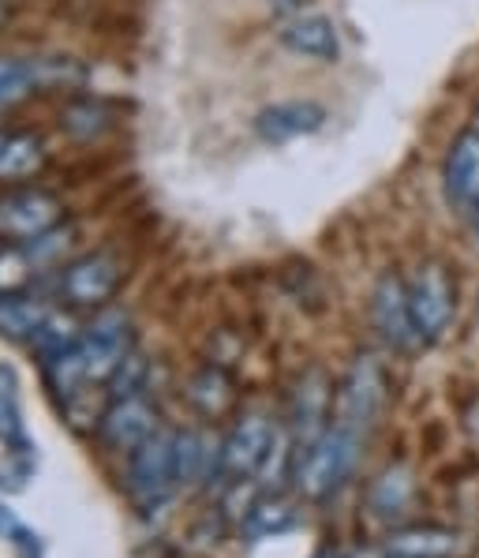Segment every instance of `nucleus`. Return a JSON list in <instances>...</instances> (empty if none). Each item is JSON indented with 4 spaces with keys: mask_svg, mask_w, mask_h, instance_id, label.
Segmentation results:
<instances>
[{
    "mask_svg": "<svg viewBox=\"0 0 479 558\" xmlns=\"http://www.w3.org/2000/svg\"><path fill=\"white\" fill-rule=\"evenodd\" d=\"M359 446H364V435L348 432L341 424H330L311 446L296 450L293 480L299 495H307V499H330L333 492H341L345 480L356 472Z\"/></svg>",
    "mask_w": 479,
    "mask_h": 558,
    "instance_id": "nucleus-1",
    "label": "nucleus"
},
{
    "mask_svg": "<svg viewBox=\"0 0 479 558\" xmlns=\"http://www.w3.org/2000/svg\"><path fill=\"white\" fill-rule=\"evenodd\" d=\"M382 405H386V367L374 353L356 356L341 386L333 390V424L367 435L379 420Z\"/></svg>",
    "mask_w": 479,
    "mask_h": 558,
    "instance_id": "nucleus-2",
    "label": "nucleus"
},
{
    "mask_svg": "<svg viewBox=\"0 0 479 558\" xmlns=\"http://www.w3.org/2000/svg\"><path fill=\"white\" fill-rule=\"evenodd\" d=\"M176 435L173 432H158L150 435L143 446L132 450V461H127V492L139 506H161L169 495L176 492Z\"/></svg>",
    "mask_w": 479,
    "mask_h": 558,
    "instance_id": "nucleus-3",
    "label": "nucleus"
},
{
    "mask_svg": "<svg viewBox=\"0 0 479 558\" xmlns=\"http://www.w3.org/2000/svg\"><path fill=\"white\" fill-rule=\"evenodd\" d=\"M457 289H453V278L442 263H423L408 281V304H413V319H416V333L423 345H434L442 341V333L450 330L453 323V304H457Z\"/></svg>",
    "mask_w": 479,
    "mask_h": 558,
    "instance_id": "nucleus-4",
    "label": "nucleus"
},
{
    "mask_svg": "<svg viewBox=\"0 0 479 558\" xmlns=\"http://www.w3.org/2000/svg\"><path fill=\"white\" fill-rule=\"evenodd\" d=\"M60 214H64L60 199L41 187L0 192V244H30L46 236L60 226Z\"/></svg>",
    "mask_w": 479,
    "mask_h": 558,
    "instance_id": "nucleus-5",
    "label": "nucleus"
},
{
    "mask_svg": "<svg viewBox=\"0 0 479 558\" xmlns=\"http://www.w3.org/2000/svg\"><path fill=\"white\" fill-rule=\"evenodd\" d=\"M120 278H124V266L113 252H90L60 270L57 293L72 307H106L120 289Z\"/></svg>",
    "mask_w": 479,
    "mask_h": 558,
    "instance_id": "nucleus-6",
    "label": "nucleus"
},
{
    "mask_svg": "<svg viewBox=\"0 0 479 558\" xmlns=\"http://www.w3.org/2000/svg\"><path fill=\"white\" fill-rule=\"evenodd\" d=\"M79 349L87 360V379H113V372L132 356V319L124 312H101L79 333Z\"/></svg>",
    "mask_w": 479,
    "mask_h": 558,
    "instance_id": "nucleus-7",
    "label": "nucleus"
},
{
    "mask_svg": "<svg viewBox=\"0 0 479 558\" xmlns=\"http://www.w3.org/2000/svg\"><path fill=\"white\" fill-rule=\"evenodd\" d=\"M371 319L379 338L386 341L397 353H408V349L419 345L416 333V319H413V304H408V281H401L397 274H382L379 286L371 293Z\"/></svg>",
    "mask_w": 479,
    "mask_h": 558,
    "instance_id": "nucleus-8",
    "label": "nucleus"
},
{
    "mask_svg": "<svg viewBox=\"0 0 479 558\" xmlns=\"http://www.w3.org/2000/svg\"><path fill=\"white\" fill-rule=\"evenodd\" d=\"M158 409L150 405L143 393H127V398H113V405L101 412L98 439L109 450L132 453L135 446H143L150 435H158Z\"/></svg>",
    "mask_w": 479,
    "mask_h": 558,
    "instance_id": "nucleus-9",
    "label": "nucleus"
},
{
    "mask_svg": "<svg viewBox=\"0 0 479 558\" xmlns=\"http://www.w3.org/2000/svg\"><path fill=\"white\" fill-rule=\"evenodd\" d=\"M273 442L278 439H273V427L267 416H244L233 432H229V439L221 442L218 472L229 480L251 476V472H259L270 461Z\"/></svg>",
    "mask_w": 479,
    "mask_h": 558,
    "instance_id": "nucleus-10",
    "label": "nucleus"
},
{
    "mask_svg": "<svg viewBox=\"0 0 479 558\" xmlns=\"http://www.w3.org/2000/svg\"><path fill=\"white\" fill-rule=\"evenodd\" d=\"M446 199L460 214L479 210V132H465L453 140L446 154Z\"/></svg>",
    "mask_w": 479,
    "mask_h": 558,
    "instance_id": "nucleus-11",
    "label": "nucleus"
},
{
    "mask_svg": "<svg viewBox=\"0 0 479 558\" xmlns=\"http://www.w3.org/2000/svg\"><path fill=\"white\" fill-rule=\"evenodd\" d=\"M330 409H333V390H330V379L322 372H307L299 379L296 393H293V432H296V446H311L327 432V420H330Z\"/></svg>",
    "mask_w": 479,
    "mask_h": 558,
    "instance_id": "nucleus-12",
    "label": "nucleus"
},
{
    "mask_svg": "<svg viewBox=\"0 0 479 558\" xmlns=\"http://www.w3.org/2000/svg\"><path fill=\"white\" fill-rule=\"evenodd\" d=\"M278 38H281V46L296 57H311V60H322V64L341 57V34L333 27L330 15H319V12L285 20Z\"/></svg>",
    "mask_w": 479,
    "mask_h": 558,
    "instance_id": "nucleus-13",
    "label": "nucleus"
},
{
    "mask_svg": "<svg viewBox=\"0 0 479 558\" xmlns=\"http://www.w3.org/2000/svg\"><path fill=\"white\" fill-rule=\"evenodd\" d=\"M327 124V109L319 101H278L255 117V135L267 143H288L311 135Z\"/></svg>",
    "mask_w": 479,
    "mask_h": 558,
    "instance_id": "nucleus-14",
    "label": "nucleus"
},
{
    "mask_svg": "<svg viewBox=\"0 0 479 558\" xmlns=\"http://www.w3.org/2000/svg\"><path fill=\"white\" fill-rule=\"evenodd\" d=\"M46 166V143L30 132L4 135L0 143V184H15V180H30Z\"/></svg>",
    "mask_w": 479,
    "mask_h": 558,
    "instance_id": "nucleus-15",
    "label": "nucleus"
},
{
    "mask_svg": "<svg viewBox=\"0 0 479 558\" xmlns=\"http://www.w3.org/2000/svg\"><path fill=\"white\" fill-rule=\"evenodd\" d=\"M49 307L38 296L27 293H8L0 296V338L8 341H30L41 330V323L49 319Z\"/></svg>",
    "mask_w": 479,
    "mask_h": 558,
    "instance_id": "nucleus-16",
    "label": "nucleus"
},
{
    "mask_svg": "<svg viewBox=\"0 0 479 558\" xmlns=\"http://www.w3.org/2000/svg\"><path fill=\"white\" fill-rule=\"evenodd\" d=\"M173 453H176V484L180 487L199 484V480L207 476V472L218 465V458H221V450H213V442L207 439V435H199V432L176 435Z\"/></svg>",
    "mask_w": 479,
    "mask_h": 558,
    "instance_id": "nucleus-17",
    "label": "nucleus"
},
{
    "mask_svg": "<svg viewBox=\"0 0 479 558\" xmlns=\"http://www.w3.org/2000/svg\"><path fill=\"white\" fill-rule=\"evenodd\" d=\"M20 383H15V372L12 367L0 364V442L23 458L30 450L27 435H23V416H20Z\"/></svg>",
    "mask_w": 479,
    "mask_h": 558,
    "instance_id": "nucleus-18",
    "label": "nucleus"
},
{
    "mask_svg": "<svg viewBox=\"0 0 479 558\" xmlns=\"http://www.w3.org/2000/svg\"><path fill=\"white\" fill-rule=\"evenodd\" d=\"M457 551V536L446 529H408L390 539V555L397 558H446Z\"/></svg>",
    "mask_w": 479,
    "mask_h": 558,
    "instance_id": "nucleus-19",
    "label": "nucleus"
},
{
    "mask_svg": "<svg viewBox=\"0 0 479 558\" xmlns=\"http://www.w3.org/2000/svg\"><path fill=\"white\" fill-rule=\"evenodd\" d=\"M38 270H41V263H38V255L30 252V244H8L4 252H0V296L23 293Z\"/></svg>",
    "mask_w": 479,
    "mask_h": 558,
    "instance_id": "nucleus-20",
    "label": "nucleus"
},
{
    "mask_svg": "<svg viewBox=\"0 0 479 558\" xmlns=\"http://www.w3.org/2000/svg\"><path fill=\"white\" fill-rule=\"evenodd\" d=\"M38 90L34 60H4L0 57V106H15L27 94Z\"/></svg>",
    "mask_w": 479,
    "mask_h": 558,
    "instance_id": "nucleus-21",
    "label": "nucleus"
},
{
    "mask_svg": "<svg viewBox=\"0 0 479 558\" xmlns=\"http://www.w3.org/2000/svg\"><path fill=\"white\" fill-rule=\"evenodd\" d=\"M75 341H79V330H75V323L67 319V315H49V319L41 323V330L30 338V345L38 349L41 360H49V356L64 353L67 345H75Z\"/></svg>",
    "mask_w": 479,
    "mask_h": 558,
    "instance_id": "nucleus-22",
    "label": "nucleus"
},
{
    "mask_svg": "<svg viewBox=\"0 0 479 558\" xmlns=\"http://www.w3.org/2000/svg\"><path fill=\"white\" fill-rule=\"evenodd\" d=\"M192 401L199 405L202 412H225L229 409V401H233V390H229V379L221 372H202L199 379L192 383Z\"/></svg>",
    "mask_w": 479,
    "mask_h": 558,
    "instance_id": "nucleus-23",
    "label": "nucleus"
},
{
    "mask_svg": "<svg viewBox=\"0 0 479 558\" xmlns=\"http://www.w3.org/2000/svg\"><path fill=\"white\" fill-rule=\"evenodd\" d=\"M143 379H147V360L132 349V356L113 372V398H127V393H143Z\"/></svg>",
    "mask_w": 479,
    "mask_h": 558,
    "instance_id": "nucleus-24",
    "label": "nucleus"
},
{
    "mask_svg": "<svg viewBox=\"0 0 479 558\" xmlns=\"http://www.w3.org/2000/svg\"><path fill=\"white\" fill-rule=\"evenodd\" d=\"M288 521H293V513H288L285 506L267 502V506H255V510H251V521H247V529H251L255 536H270V532L288 529Z\"/></svg>",
    "mask_w": 479,
    "mask_h": 558,
    "instance_id": "nucleus-25",
    "label": "nucleus"
},
{
    "mask_svg": "<svg viewBox=\"0 0 479 558\" xmlns=\"http://www.w3.org/2000/svg\"><path fill=\"white\" fill-rule=\"evenodd\" d=\"M101 117H106V113H101V106H90V101H87V106H72L60 120H64L67 132H75V135H83V140H87V135L106 128V124H101Z\"/></svg>",
    "mask_w": 479,
    "mask_h": 558,
    "instance_id": "nucleus-26",
    "label": "nucleus"
},
{
    "mask_svg": "<svg viewBox=\"0 0 479 558\" xmlns=\"http://www.w3.org/2000/svg\"><path fill=\"white\" fill-rule=\"evenodd\" d=\"M20 532H23V525L15 521V513L8 510V506H0V536H4V539H15Z\"/></svg>",
    "mask_w": 479,
    "mask_h": 558,
    "instance_id": "nucleus-27",
    "label": "nucleus"
},
{
    "mask_svg": "<svg viewBox=\"0 0 479 558\" xmlns=\"http://www.w3.org/2000/svg\"><path fill=\"white\" fill-rule=\"evenodd\" d=\"M304 4L307 0H270V8H273V15H304Z\"/></svg>",
    "mask_w": 479,
    "mask_h": 558,
    "instance_id": "nucleus-28",
    "label": "nucleus"
},
{
    "mask_svg": "<svg viewBox=\"0 0 479 558\" xmlns=\"http://www.w3.org/2000/svg\"><path fill=\"white\" fill-rule=\"evenodd\" d=\"M15 547H20V558H38V536H30V532H20Z\"/></svg>",
    "mask_w": 479,
    "mask_h": 558,
    "instance_id": "nucleus-29",
    "label": "nucleus"
},
{
    "mask_svg": "<svg viewBox=\"0 0 479 558\" xmlns=\"http://www.w3.org/2000/svg\"><path fill=\"white\" fill-rule=\"evenodd\" d=\"M476 244H479V210H476Z\"/></svg>",
    "mask_w": 479,
    "mask_h": 558,
    "instance_id": "nucleus-30",
    "label": "nucleus"
},
{
    "mask_svg": "<svg viewBox=\"0 0 479 558\" xmlns=\"http://www.w3.org/2000/svg\"><path fill=\"white\" fill-rule=\"evenodd\" d=\"M472 132H479V109H476V128H472Z\"/></svg>",
    "mask_w": 479,
    "mask_h": 558,
    "instance_id": "nucleus-31",
    "label": "nucleus"
},
{
    "mask_svg": "<svg viewBox=\"0 0 479 558\" xmlns=\"http://www.w3.org/2000/svg\"><path fill=\"white\" fill-rule=\"evenodd\" d=\"M0 143H4V132H0Z\"/></svg>",
    "mask_w": 479,
    "mask_h": 558,
    "instance_id": "nucleus-32",
    "label": "nucleus"
}]
</instances>
